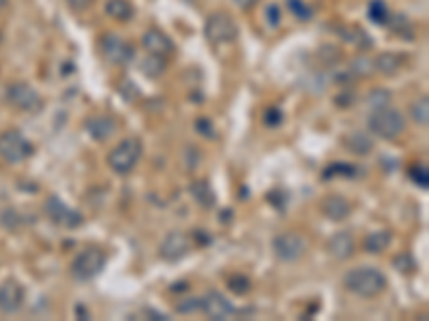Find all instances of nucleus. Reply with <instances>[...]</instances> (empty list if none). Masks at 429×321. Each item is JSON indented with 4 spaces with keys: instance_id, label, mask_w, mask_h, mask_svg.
<instances>
[{
    "instance_id": "41",
    "label": "nucleus",
    "mask_w": 429,
    "mask_h": 321,
    "mask_svg": "<svg viewBox=\"0 0 429 321\" xmlns=\"http://www.w3.org/2000/svg\"><path fill=\"white\" fill-rule=\"evenodd\" d=\"M356 103V95L352 90H343L335 97V105L337 107H352Z\"/></svg>"
},
{
    "instance_id": "1",
    "label": "nucleus",
    "mask_w": 429,
    "mask_h": 321,
    "mask_svg": "<svg viewBox=\"0 0 429 321\" xmlns=\"http://www.w3.org/2000/svg\"><path fill=\"white\" fill-rule=\"evenodd\" d=\"M386 276L373 265H358L343 274V289L358 298H375L386 289Z\"/></svg>"
},
{
    "instance_id": "42",
    "label": "nucleus",
    "mask_w": 429,
    "mask_h": 321,
    "mask_svg": "<svg viewBox=\"0 0 429 321\" xmlns=\"http://www.w3.org/2000/svg\"><path fill=\"white\" fill-rule=\"evenodd\" d=\"M93 3H95V0H67L69 9L76 11V14H82V11H86V9H91Z\"/></svg>"
},
{
    "instance_id": "23",
    "label": "nucleus",
    "mask_w": 429,
    "mask_h": 321,
    "mask_svg": "<svg viewBox=\"0 0 429 321\" xmlns=\"http://www.w3.org/2000/svg\"><path fill=\"white\" fill-rule=\"evenodd\" d=\"M384 26L401 39H414V26L403 14H390Z\"/></svg>"
},
{
    "instance_id": "9",
    "label": "nucleus",
    "mask_w": 429,
    "mask_h": 321,
    "mask_svg": "<svg viewBox=\"0 0 429 321\" xmlns=\"http://www.w3.org/2000/svg\"><path fill=\"white\" fill-rule=\"evenodd\" d=\"M273 251L281 261H296L305 255L307 242L296 231H283L273 238Z\"/></svg>"
},
{
    "instance_id": "25",
    "label": "nucleus",
    "mask_w": 429,
    "mask_h": 321,
    "mask_svg": "<svg viewBox=\"0 0 429 321\" xmlns=\"http://www.w3.org/2000/svg\"><path fill=\"white\" fill-rule=\"evenodd\" d=\"M168 69V58L166 56H157V54H148L142 63H140V71L151 78V80H157L166 73Z\"/></svg>"
},
{
    "instance_id": "40",
    "label": "nucleus",
    "mask_w": 429,
    "mask_h": 321,
    "mask_svg": "<svg viewBox=\"0 0 429 321\" xmlns=\"http://www.w3.org/2000/svg\"><path fill=\"white\" fill-rule=\"evenodd\" d=\"M286 197H288V195H286L281 189H275V191H271V193L266 195V201H268L273 208H277V210H283V208H286V201H288Z\"/></svg>"
},
{
    "instance_id": "17",
    "label": "nucleus",
    "mask_w": 429,
    "mask_h": 321,
    "mask_svg": "<svg viewBox=\"0 0 429 321\" xmlns=\"http://www.w3.org/2000/svg\"><path fill=\"white\" fill-rule=\"evenodd\" d=\"M326 251L333 259L345 261L354 255V238L348 231H337L328 238L326 242Z\"/></svg>"
},
{
    "instance_id": "15",
    "label": "nucleus",
    "mask_w": 429,
    "mask_h": 321,
    "mask_svg": "<svg viewBox=\"0 0 429 321\" xmlns=\"http://www.w3.org/2000/svg\"><path fill=\"white\" fill-rule=\"evenodd\" d=\"M116 120L112 116H106V114H97V116H91L84 120V129L89 131V135L97 142H106L110 140L114 133H116Z\"/></svg>"
},
{
    "instance_id": "36",
    "label": "nucleus",
    "mask_w": 429,
    "mask_h": 321,
    "mask_svg": "<svg viewBox=\"0 0 429 321\" xmlns=\"http://www.w3.org/2000/svg\"><path fill=\"white\" fill-rule=\"evenodd\" d=\"M262 122H264V127H268V129H277L281 122H283V112L279 110V107H266L264 110V114H262Z\"/></svg>"
},
{
    "instance_id": "12",
    "label": "nucleus",
    "mask_w": 429,
    "mask_h": 321,
    "mask_svg": "<svg viewBox=\"0 0 429 321\" xmlns=\"http://www.w3.org/2000/svg\"><path fill=\"white\" fill-rule=\"evenodd\" d=\"M189 251H191V240L183 231H170L159 246V255L166 261H181L183 257H187Z\"/></svg>"
},
{
    "instance_id": "43",
    "label": "nucleus",
    "mask_w": 429,
    "mask_h": 321,
    "mask_svg": "<svg viewBox=\"0 0 429 321\" xmlns=\"http://www.w3.org/2000/svg\"><path fill=\"white\" fill-rule=\"evenodd\" d=\"M193 233H196L193 238H196V242H198L200 246H206V244H211V242H213V236H211L208 231H204V229H196Z\"/></svg>"
},
{
    "instance_id": "37",
    "label": "nucleus",
    "mask_w": 429,
    "mask_h": 321,
    "mask_svg": "<svg viewBox=\"0 0 429 321\" xmlns=\"http://www.w3.org/2000/svg\"><path fill=\"white\" fill-rule=\"evenodd\" d=\"M193 127H196V131H198L202 137H206V140H215V137H217V131H215V125H213L211 118H198V120L193 122Z\"/></svg>"
},
{
    "instance_id": "44",
    "label": "nucleus",
    "mask_w": 429,
    "mask_h": 321,
    "mask_svg": "<svg viewBox=\"0 0 429 321\" xmlns=\"http://www.w3.org/2000/svg\"><path fill=\"white\" fill-rule=\"evenodd\" d=\"M144 317H151L155 321H168L170 319L166 312H159V310H153V308H144Z\"/></svg>"
},
{
    "instance_id": "6",
    "label": "nucleus",
    "mask_w": 429,
    "mask_h": 321,
    "mask_svg": "<svg viewBox=\"0 0 429 321\" xmlns=\"http://www.w3.org/2000/svg\"><path fill=\"white\" fill-rule=\"evenodd\" d=\"M99 52L106 58V63H110L114 67H127L136 56L133 46L112 33H106L99 37Z\"/></svg>"
},
{
    "instance_id": "19",
    "label": "nucleus",
    "mask_w": 429,
    "mask_h": 321,
    "mask_svg": "<svg viewBox=\"0 0 429 321\" xmlns=\"http://www.w3.org/2000/svg\"><path fill=\"white\" fill-rule=\"evenodd\" d=\"M339 35H341V39H343L345 43L354 46L358 52H369V50L373 48L371 35H369L365 28H360V26H345Z\"/></svg>"
},
{
    "instance_id": "3",
    "label": "nucleus",
    "mask_w": 429,
    "mask_h": 321,
    "mask_svg": "<svg viewBox=\"0 0 429 321\" xmlns=\"http://www.w3.org/2000/svg\"><path fill=\"white\" fill-rule=\"evenodd\" d=\"M142 152H144V146H142V140L140 137H125L123 142H118L110 154H108V165L112 172L125 176L129 172L136 169V165L140 163L142 159Z\"/></svg>"
},
{
    "instance_id": "29",
    "label": "nucleus",
    "mask_w": 429,
    "mask_h": 321,
    "mask_svg": "<svg viewBox=\"0 0 429 321\" xmlns=\"http://www.w3.org/2000/svg\"><path fill=\"white\" fill-rule=\"evenodd\" d=\"M388 16H390V9H388V5L384 3V0H371V3L367 5V18L373 24L384 26L386 20H388Z\"/></svg>"
},
{
    "instance_id": "28",
    "label": "nucleus",
    "mask_w": 429,
    "mask_h": 321,
    "mask_svg": "<svg viewBox=\"0 0 429 321\" xmlns=\"http://www.w3.org/2000/svg\"><path fill=\"white\" fill-rule=\"evenodd\" d=\"M410 116H412V120L418 125V127H427L429 125V99L423 95V97H418L414 103H412V107H410Z\"/></svg>"
},
{
    "instance_id": "49",
    "label": "nucleus",
    "mask_w": 429,
    "mask_h": 321,
    "mask_svg": "<svg viewBox=\"0 0 429 321\" xmlns=\"http://www.w3.org/2000/svg\"><path fill=\"white\" fill-rule=\"evenodd\" d=\"M7 5H9V0H0V11H3V9H5Z\"/></svg>"
},
{
    "instance_id": "30",
    "label": "nucleus",
    "mask_w": 429,
    "mask_h": 321,
    "mask_svg": "<svg viewBox=\"0 0 429 321\" xmlns=\"http://www.w3.org/2000/svg\"><path fill=\"white\" fill-rule=\"evenodd\" d=\"M393 268L399 272V274H414L416 272V268H418V263H416V259L412 257V253H399V255H395L393 257Z\"/></svg>"
},
{
    "instance_id": "47",
    "label": "nucleus",
    "mask_w": 429,
    "mask_h": 321,
    "mask_svg": "<svg viewBox=\"0 0 429 321\" xmlns=\"http://www.w3.org/2000/svg\"><path fill=\"white\" fill-rule=\"evenodd\" d=\"M187 287H189V285H187L185 280H181V283H174V285L170 287V291H187Z\"/></svg>"
},
{
    "instance_id": "24",
    "label": "nucleus",
    "mask_w": 429,
    "mask_h": 321,
    "mask_svg": "<svg viewBox=\"0 0 429 321\" xmlns=\"http://www.w3.org/2000/svg\"><path fill=\"white\" fill-rule=\"evenodd\" d=\"M106 16L112 18L114 22H129L133 18V5L129 0H108Z\"/></svg>"
},
{
    "instance_id": "31",
    "label": "nucleus",
    "mask_w": 429,
    "mask_h": 321,
    "mask_svg": "<svg viewBox=\"0 0 429 321\" xmlns=\"http://www.w3.org/2000/svg\"><path fill=\"white\" fill-rule=\"evenodd\" d=\"M350 73L354 78H369L373 73V60L367 58V56H356L352 63H350Z\"/></svg>"
},
{
    "instance_id": "32",
    "label": "nucleus",
    "mask_w": 429,
    "mask_h": 321,
    "mask_svg": "<svg viewBox=\"0 0 429 321\" xmlns=\"http://www.w3.org/2000/svg\"><path fill=\"white\" fill-rule=\"evenodd\" d=\"M408 178H410L416 186L427 189V186H429V169H427V165H425V163H414V165H410V167H408Z\"/></svg>"
},
{
    "instance_id": "11",
    "label": "nucleus",
    "mask_w": 429,
    "mask_h": 321,
    "mask_svg": "<svg viewBox=\"0 0 429 321\" xmlns=\"http://www.w3.org/2000/svg\"><path fill=\"white\" fill-rule=\"evenodd\" d=\"M24 298H26V291L18 280L9 278L5 283H0V312L3 315L18 312L24 306Z\"/></svg>"
},
{
    "instance_id": "10",
    "label": "nucleus",
    "mask_w": 429,
    "mask_h": 321,
    "mask_svg": "<svg viewBox=\"0 0 429 321\" xmlns=\"http://www.w3.org/2000/svg\"><path fill=\"white\" fill-rule=\"evenodd\" d=\"M44 210L50 216V221H54L56 225H61L65 229H76V227H80L84 223V216L78 210L69 208L59 197H48V201L44 204Z\"/></svg>"
},
{
    "instance_id": "26",
    "label": "nucleus",
    "mask_w": 429,
    "mask_h": 321,
    "mask_svg": "<svg viewBox=\"0 0 429 321\" xmlns=\"http://www.w3.org/2000/svg\"><path fill=\"white\" fill-rule=\"evenodd\" d=\"M316 56H318V60H320L324 67H337V65L343 60V50H341V48H337V46L324 43V46H320V48H318Z\"/></svg>"
},
{
    "instance_id": "2",
    "label": "nucleus",
    "mask_w": 429,
    "mask_h": 321,
    "mask_svg": "<svg viewBox=\"0 0 429 321\" xmlns=\"http://www.w3.org/2000/svg\"><path fill=\"white\" fill-rule=\"evenodd\" d=\"M367 129L380 140H397L405 131V118L395 107H378L367 118Z\"/></svg>"
},
{
    "instance_id": "39",
    "label": "nucleus",
    "mask_w": 429,
    "mask_h": 321,
    "mask_svg": "<svg viewBox=\"0 0 429 321\" xmlns=\"http://www.w3.org/2000/svg\"><path fill=\"white\" fill-rule=\"evenodd\" d=\"M281 7L279 5H268L266 7V11H264V20H266V24L271 26V28H277L279 26V22H281Z\"/></svg>"
},
{
    "instance_id": "13",
    "label": "nucleus",
    "mask_w": 429,
    "mask_h": 321,
    "mask_svg": "<svg viewBox=\"0 0 429 321\" xmlns=\"http://www.w3.org/2000/svg\"><path fill=\"white\" fill-rule=\"evenodd\" d=\"M202 312L211 319H228L232 315H236V308L228 302L226 295H221L219 291H208L204 298H202Z\"/></svg>"
},
{
    "instance_id": "21",
    "label": "nucleus",
    "mask_w": 429,
    "mask_h": 321,
    "mask_svg": "<svg viewBox=\"0 0 429 321\" xmlns=\"http://www.w3.org/2000/svg\"><path fill=\"white\" fill-rule=\"evenodd\" d=\"M343 146H345V150H350L356 157H367L373 150V140L365 131H354L343 137Z\"/></svg>"
},
{
    "instance_id": "14",
    "label": "nucleus",
    "mask_w": 429,
    "mask_h": 321,
    "mask_svg": "<svg viewBox=\"0 0 429 321\" xmlns=\"http://www.w3.org/2000/svg\"><path fill=\"white\" fill-rule=\"evenodd\" d=\"M142 46L148 54H157V56H170L174 54V41L159 28H151L142 35Z\"/></svg>"
},
{
    "instance_id": "22",
    "label": "nucleus",
    "mask_w": 429,
    "mask_h": 321,
    "mask_svg": "<svg viewBox=\"0 0 429 321\" xmlns=\"http://www.w3.org/2000/svg\"><path fill=\"white\" fill-rule=\"evenodd\" d=\"M393 242V233L388 229H378V231H371L365 240H363V248L365 253H371V255H380L384 253Z\"/></svg>"
},
{
    "instance_id": "8",
    "label": "nucleus",
    "mask_w": 429,
    "mask_h": 321,
    "mask_svg": "<svg viewBox=\"0 0 429 321\" xmlns=\"http://www.w3.org/2000/svg\"><path fill=\"white\" fill-rule=\"evenodd\" d=\"M7 103L20 112H26V114H33V112H39L44 107V101H41V95L26 82H16L7 88Z\"/></svg>"
},
{
    "instance_id": "27",
    "label": "nucleus",
    "mask_w": 429,
    "mask_h": 321,
    "mask_svg": "<svg viewBox=\"0 0 429 321\" xmlns=\"http://www.w3.org/2000/svg\"><path fill=\"white\" fill-rule=\"evenodd\" d=\"M356 174H358L356 165H352V163H343V161H337V163H330V165L324 167L322 178H324V180L339 178V176H343V178H354Z\"/></svg>"
},
{
    "instance_id": "46",
    "label": "nucleus",
    "mask_w": 429,
    "mask_h": 321,
    "mask_svg": "<svg viewBox=\"0 0 429 321\" xmlns=\"http://www.w3.org/2000/svg\"><path fill=\"white\" fill-rule=\"evenodd\" d=\"M76 315H78V317H80L82 321H89V319H91L89 310H86V308H84L82 304H78V306H76Z\"/></svg>"
},
{
    "instance_id": "38",
    "label": "nucleus",
    "mask_w": 429,
    "mask_h": 321,
    "mask_svg": "<svg viewBox=\"0 0 429 321\" xmlns=\"http://www.w3.org/2000/svg\"><path fill=\"white\" fill-rule=\"evenodd\" d=\"M198 310H202V298H187L176 306V312H181V315H191Z\"/></svg>"
},
{
    "instance_id": "4",
    "label": "nucleus",
    "mask_w": 429,
    "mask_h": 321,
    "mask_svg": "<svg viewBox=\"0 0 429 321\" xmlns=\"http://www.w3.org/2000/svg\"><path fill=\"white\" fill-rule=\"evenodd\" d=\"M106 263H108V255H106L104 248H99V246H86L71 261V276L76 280H93L95 276H99L104 272Z\"/></svg>"
},
{
    "instance_id": "16",
    "label": "nucleus",
    "mask_w": 429,
    "mask_h": 321,
    "mask_svg": "<svg viewBox=\"0 0 429 321\" xmlns=\"http://www.w3.org/2000/svg\"><path fill=\"white\" fill-rule=\"evenodd\" d=\"M322 214L328 219V221H345L352 212V204L343 197V195H326L322 199V206H320Z\"/></svg>"
},
{
    "instance_id": "18",
    "label": "nucleus",
    "mask_w": 429,
    "mask_h": 321,
    "mask_svg": "<svg viewBox=\"0 0 429 321\" xmlns=\"http://www.w3.org/2000/svg\"><path fill=\"white\" fill-rule=\"evenodd\" d=\"M405 56L403 54H397V52H382L373 58V71L382 73V75H397L401 71V67L405 65L403 63Z\"/></svg>"
},
{
    "instance_id": "48",
    "label": "nucleus",
    "mask_w": 429,
    "mask_h": 321,
    "mask_svg": "<svg viewBox=\"0 0 429 321\" xmlns=\"http://www.w3.org/2000/svg\"><path fill=\"white\" fill-rule=\"evenodd\" d=\"M232 216H234V214H232L230 210H223V212H221V221H223V223H230Z\"/></svg>"
},
{
    "instance_id": "5",
    "label": "nucleus",
    "mask_w": 429,
    "mask_h": 321,
    "mask_svg": "<svg viewBox=\"0 0 429 321\" xmlns=\"http://www.w3.org/2000/svg\"><path fill=\"white\" fill-rule=\"evenodd\" d=\"M204 37L213 46L232 43L238 37V26H236V22H234V18L230 14L215 11L204 22Z\"/></svg>"
},
{
    "instance_id": "45",
    "label": "nucleus",
    "mask_w": 429,
    "mask_h": 321,
    "mask_svg": "<svg viewBox=\"0 0 429 321\" xmlns=\"http://www.w3.org/2000/svg\"><path fill=\"white\" fill-rule=\"evenodd\" d=\"M258 3H260V0H234V5L238 9H243V11H251Z\"/></svg>"
},
{
    "instance_id": "35",
    "label": "nucleus",
    "mask_w": 429,
    "mask_h": 321,
    "mask_svg": "<svg viewBox=\"0 0 429 321\" xmlns=\"http://www.w3.org/2000/svg\"><path fill=\"white\" fill-rule=\"evenodd\" d=\"M367 103L378 110V107H386L390 103V93L386 88H373L369 95H367Z\"/></svg>"
},
{
    "instance_id": "33",
    "label": "nucleus",
    "mask_w": 429,
    "mask_h": 321,
    "mask_svg": "<svg viewBox=\"0 0 429 321\" xmlns=\"http://www.w3.org/2000/svg\"><path fill=\"white\" fill-rule=\"evenodd\" d=\"M228 289L234 295H247L251 291V278L247 274H232L228 278Z\"/></svg>"
},
{
    "instance_id": "20",
    "label": "nucleus",
    "mask_w": 429,
    "mask_h": 321,
    "mask_svg": "<svg viewBox=\"0 0 429 321\" xmlns=\"http://www.w3.org/2000/svg\"><path fill=\"white\" fill-rule=\"evenodd\" d=\"M189 193H191V197H193V201L200 206V208H204V210H211V208H215V191H213V186H211V182L208 180H193L191 184H189Z\"/></svg>"
},
{
    "instance_id": "34",
    "label": "nucleus",
    "mask_w": 429,
    "mask_h": 321,
    "mask_svg": "<svg viewBox=\"0 0 429 321\" xmlns=\"http://www.w3.org/2000/svg\"><path fill=\"white\" fill-rule=\"evenodd\" d=\"M286 7H288V11H290L296 20H301V22H307V20L313 18L311 7H307V5L303 3V0H286Z\"/></svg>"
},
{
    "instance_id": "7",
    "label": "nucleus",
    "mask_w": 429,
    "mask_h": 321,
    "mask_svg": "<svg viewBox=\"0 0 429 321\" xmlns=\"http://www.w3.org/2000/svg\"><path fill=\"white\" fill-rule=\"evenodd\" d=\"M33 154V144L16 129L0 133V159L7 163H22Z\"/></svg>"
}]
</instances>
